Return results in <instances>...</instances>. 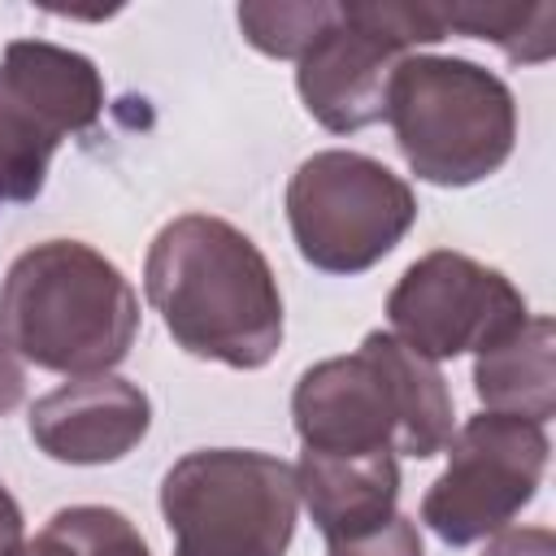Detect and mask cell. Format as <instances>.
<instances>
[{"mask_svg":"<svg viewBox=\"0 0 556 556\" xmlns=\"http://www.w3.org/2000/svg\"><path fill=\"white\" fill-rule=\"evenodd\" d=\"M143 291L187 356L265 369L282 348L278 278L226 217L178 213L165 222L143 256Z\"/></svg>","mask_w":556,"mask_h":556,"instance_id":"obj_1","label":"cell"},{"mask_svg":"<svg viewBox=\"0 0 556 556\" xmlns=\"http://www.w3.org/2000/svg\"><path fill=\"white\" fill-rule=\"evenodd\" d=\"M291 421L308 452L430 460L452 439V391L439 365L391 330H369L356 352L326 356L300 374Z\"/></svg>","mask_w":556,"mask_h":556,"instance_id":"obj_2","label":"cell"},{"mask_svg":"<svg viewBox=\"0 0 556 556\" xmlns=\"http://www.w3.org/2000/svg\"><path fill=\"white\" fill-rule=\"evenodd\" d=\"M0 334L22 365L87 378L113 374L139 334L130 278L83 239H43L0 278Z\"/></svg>","mask_w":556,"mask_h":556,"instance_id":"obj_3","label":"cell"},{"mask_svg":"<svg viewBox=\"0 0 556 556\" xmlns=\"http://www.w3.org/2000/svg\"><path fill=\"white\" fill-rule=\"evenodd\" d=\"M404 165L430 187H473L504 169L517 143V100L500 74L465 56L408 52L382 109Z\"/></svg>","mask_w":556,"mask_h":556,"instance_id":"obj_4","label":"cell"},{"mask_svg":"<svg viewBox=\"0 0 556 556\" xmlns=\"http://www.w3.org/2000/svg\"><path fill=\"white\" fill-rule=\"evenodd\" d=\"M174 556H287L300 521L295 469L252 447H200L161 478Z\"/></svg>","mask_w":556,"mask_h":556,"instance_id":"obj_5","label":"cell"},{"mask_svg":"<svg viewBox=\"0 0 556 556\" xmlns=\"http://www.w3.org/2000/svg\"><path fill=\"white\" fill-rule=\"evenodd\" d=\"M287 226L295 252L321 274H365L400 248L417 222L413 187L382 161L326 148L295 165L287 182Z\"/></svg>","mask_w":556,"mask_h":556,"instance_id":"obj_6","label":"cell"},{"mask_svg":"<svg viewBox=\"0 0 556 556\" xmlns=\"http://www.w3.org/2000/svg\"><path fill=\"white\" fill-rule=\"evenodd\" d=\"M447 39L439 0H343L295 61V91L317 126L356 135L382 122L391 70L421 43Z\"/></svg>","mask_w":556,"mask_h":556,"instance_id":"obj_7","label":"cell"},{"mask_svg":"<svg viewBox=\"0 0 556 556\" xmlns=\"http://www.w3.org/2000/svg\"><path fill=\"white\" fill-rule=\"evenodd\" d=\"M104 113V78L87 52L52 39H13L0 56V213L39 200L70 135Z\"/></svg>","mask_w":556,"mask_h":556,"instance_id":"obj_8","label":"cell"},{"mask_svg":"<svg viewBox=\"0 0 556 556\" xmlns=\"http://www.w3.org/2000/svg\"><path fill=\"white\" fill-rule=\"evenodd\" d=\"M447 469L421 495V526L447 543H482L539 495L547 473V430L508 413H473L447 439Z\"/></svg>","mask_w":556,"mask_h":556,"instance_id":"obj_9","label":"cell"},{"mask_svg":"<svg viewBox=\"0 0 556 556\" xmlns=\"http://www.w3.org/2000/svg\"><path fill=\"white\" fill-rule=\"evenodd\" d=\"M526 317V295L508 274L452 248L417 256L387 295L391 334L430 365L478 352Z\"/></svg>","mask_w":556,"mask_h":556,"instance_id":"obj_10","label":"cell"},{"mask_svg":"<svg viewBox=\"0 0 556 556\" xmlns=\"http://www.w3.org/2000/svg\"><path fill=\"white\" fill-rule=\"evenodd\" d=\"M152 426V400L122 374H87L52 387L30 404V443L61 465L126 460Z\"/></svg>","mask_w":556,"mask_h":556,"instance_id":"obj_11","label":"cell"},{"mask_svg":"<svg viewBox=\"0 0 556 556\" xmlns=\"http://www.w3.org/2000/svg\"><path fill=\"white\" fill-rule=\"evenodd\" d=\"M295 491L308 508L321 539H348L361 534L391 513H400V460L395 452H369V456H334V452H300Z\"/></svg>","mask_w":556,"mask_h":556,"instance_id":"obj_12","label":"cell"},{"mask_svg":"<svg viewBox=\"0 0 556 556\" xmlns=\"http://www.w3.org/2000/svg\"><path fill=\"white\" fill-rule=\"evenodd\" d=\"M473 395L486 413H508L547 426L556 413V326L530 313L500 339L473 352Z\"/></svg>","mask_w":556,"mask_h":556,"instance_id":"obj_13","label":"cell"},{"mask_svg":"<svg viewBox=\"0 0 556 556\" xmlns=\"http://www.w3.org/2000/svg\"><path fill=\"white\" fill-rule=\"evenodd\" d=\"M447 35H469L495 43L513 65H543L556 52V4H495V0H452L439 4Z\"/></svg>","mask_w":556,"mask_h":556,"instance_id":"obj_14","label":"cell"},{"mask_svg":"<svg viewBox=\"0 0 556 556\" xmlns=\"http://www.w3.org/2000/svg\"><path fill=\"white\" fill-rule=\"evenodd\" d=\"M22 556H152L139 526L109 504H70L56 508Z\"/></svg>","mask_w":556,"mask_h":556,"instance_id":"obj_15","label":"cell"},{"mask_svg":"<svg viewBox=\"0 0 556 556\" xmlns=\"http://www.w3.org/2000/svg\"><path fill=\"white\" fill-rule=\"evenodd\" d=\"M334 9H339V0H278V4L243 0L235 9V17H239L243 39L256 52H265L274 61H300L317 43V35L334 22Z\"/></svg>","mask_w":556,"mask_h":556,"instance_id":"obj_16","label":"cell"},{"mask_svg":"<svg viewBox=\"0 0 556 556\" xmlns=\"http://www.w3.org/2000/svg\"><path fill=\"white\" fill-rule=\"evenodd\" d=\"M326 556H426V547H421L417 521L404 517V513H391L387 521H378V526H369L361 534L330 539Z\"/></svg>","mask_w":556,"mask_h":556,"instance_id":"obj_17","label":"cell"},{"mask_svg":"<svg viewBox=\"0 0 556 556\" xmlns=\"http://www.w3.org/2000/svg\"><path fill=\"white\" fill-rule=\"evenodd\" d=\"M482 556H556V534L547 526H508L491 534Z\"/></svg>","mask_w":556,"mask_h":556,"instance_id":"obj_18","label":"cell"},{"mask_svg":"<svg viewBox=\"0 0 556 556\" xmlns=\"http://www.w3.org/2000/svg\"><path fill=\"white\" fill-rule=\"evenodd\" d=\"M22 395H26V365L17 361V352L0 334V417L13 413L22 404Z\"/></svg>","mask_w":556,"mask_h":556,"instance_id":"obj_19","label":"cell"},{"mask_svg":"<svg viewBox=\"0 0 556 556\" xmlns=\"http://www.w3.org/2000/svg\"><path fill=\"white\" fill-rule=\"evenodd\" d=\"M22 547H26V517L13 491L0 482V556H22Z\"/></svg>","mask_w":556,"mask_h":556,"instance_id":"obj_20","label":"cell"}]
</instances>
